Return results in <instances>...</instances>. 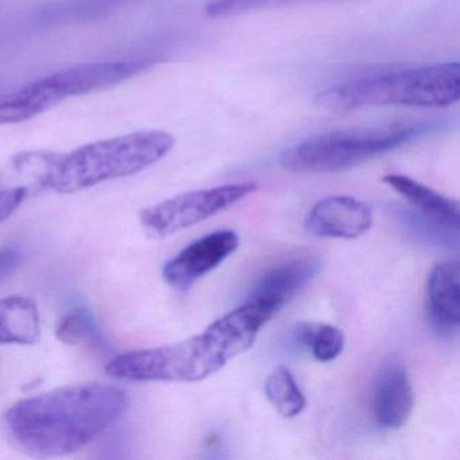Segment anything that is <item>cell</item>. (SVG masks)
Returning <instances> with one entry per match:
<instances>
[{"instance_id": "cell-5", "label": "cell", "mask_w": 460, "mask_h": 460, "mask_svg": "<svg viewBox=\"0 0 460 460\" xmlns=\"http://www.w3.org/2000/svg\"><path fill=\"white\" fill-rule=\"evenodd\" d=\"M441 126L440 122H419L376 130L322 134L288 147L279 157V165L297 174L338 173L436 133Z\"/></svg>"}, {"instance_id": "cell-17", "label": "cell", "mask_w": 460, "mask_h": 460, "mask_svg": "<svg viewBox=\"0 0 460 460\" xmlns=\"http://www.w3.org/2000/svg\"><path fill=\"white\" fill-rule=\"evenodd\" d=\"M293 341L323 363L332 362L344 349L343 332L331 324H301L296 330Z\"/></svg>"}, {"instance_id": "cell-20", "label": "cell", "mask_w": 460, "mask_h": 460, "mask_svg": "<svg viewBox=\"0 0 460 460\" xmlns=\"http://www.w3.org/2000/svg\"><path fill=\"white\" fill-rule=\"evenodd\" d=\"M22 261V255L17 249H0V279L14 273Z\"/></svg>"}, {"instance_id": "cell-16", "label": "cell", "mask_w": 460, "mask_h": 460, "mask_svg": "<svg viewBox=\"0 0 460 460\" xmlns=\"http://www.w3.org/2000/svg\"><path fill=\"white\" fill-rule=\"evenodd\" d=\"M266 397L281 416L292 419L305 409L306 400L297 379L287 366H277L265 385Z\"/></svg>"}, {"instance_id": "cell-2", "label": "cell", "mask_w": 460, "mask_h": 460, "mask_svg": "<svg viewBox=\"0 0 460 460\" xmlns=\"http://www.w3.org/2000/svg\"><path fill=\"white\" fill-rule=\"evenodd\" d=\"M277 312L270 304L247 300L201 333L176 343L118 355L107 365V374L122 381H203L252 349L260 331Z\"/></svg>"}, {"instance_id": "cell-14", "label": "cell", "mask_w": 460, "mask_h": 460, "mask_svg": "<svg viewBox=\"0 0 460 460\" xmlns=\"http://www.w3.org/2000/svg\"><path fill=\"white\" fill-rule=\"evenodd\" d=\"M41 336L36 301L23 296L0 298V344H34Z\"/></svg>"}, {"instance_id": "cell-12", "label": "cell", "mask_w": 460, "mask_h": 460, "mask_svg": "<svg viewBox=\"0 0 460 460\" xmlns=\"http://www.w3.org/2000/svg\"><path fill=\"white\" fill-rule=\"evenodd\" d=\"M429 319L443 331L460 325V269L457 261H444L430 270L427 282Z\"/></svg>"}, {"instance_id": "cell-6", "label": "cell", "mask_w": 460, "mask_h": 460, "mask_svg": "<svg viewBox=\"0 0 460 460\" xmlns=\"http://www.w3.org/2000/svg\"><path fill=\"white\" fill-rule=\"evenodd\" d=\"M257 190L254 182H238L181 193L141 211V225L147 235L164 239L231 208Z\"/></svg>"}, {"instance_id": "cell-19", "label": "cell", "mask_w": 460, "mask_h": 460, "mask_svg": "<svg viewBox=\"0 0 460 460\" xmlns=\"http://www.w3.org/2000/svg\"><path fill=\"white\" fill-rule=\"evenodd\" d=\"M279 0H211L206 7V13L211 18L230 17L269 6Z\"/></svg>"}, {"instance_id": "cell-8", "label": "cell", "mask_w": 460, "mask_h": 460, "mask_svg": "<svg viewBox=\"0 0 460 460\" xmlns=\"http://www.w3.org/2000/svg\"><path fill=\"white\" fill-rule=\"evenodd\" d=\"M241 239L233 230H219L188 244L164 266V279L174 289H190L199 279L238 250Z\"/></svg>"}, {"instance_id": "cell-1", "label": "cell", "mask_w": 460, "mask_h": 460, "mask_svg": "<svg viewBox=\"0 0 460 460\" xmlns=\"http://www.w3.org/2000/svg\"><path fill=\"white\" fill-rule=\"evenodd\" d=\"M128 395L112 385L80 384L25 398L4 417L7 438L31 457H61L84 448L117 424Z\"/></svg>"}, {"instance_id": "cell-13", "label": "cell", "mask_w": 460, "mask_h": 460, "mask_svg": "<svg viewBox=\"0 0 460 460\" xmlns=\"http://www.w3.org/2000/svg\"><path fill=\"white\" fill-rule=\"evenodd\" d=\"M384 182L419 209L428 222L449 231L459 228L460 211L456 200L403 174H387L384 177Z\"/></svg>"}, {"instance_id": "cell-21", "label": "cell", "mask_w": 460, "mask_h": 460, "mask_svg": "<svg viewBox=\"0 0 460 460\" xmlns=\"http://www.w3.org/2000/svg\"><path fill=\"white\" fill-rule=\"evenodd\" d=\"M279 2H293V0H279Z\"/></svg>"}, {"instance_id": "cell-3", "label": "cell", "mask_w": 460, "mask_h": 460, "mask_svg": "<svg viewBox=\"0 0 460 460\" xmlns=\"http://www.w3.org/2000/svg\"><path fill=\"white\" fill-rule=\"evenodd\" d=\"M174 147L166 131H137L52 155L41 185L63 195L88 190L109 180L133 176L165 158Z\"/></svg>"}, {"instance_id": "cell-4", "label": "cell", "mask_w": 460, "mask_h": 460, "mask_svg": "<svg viewBox=\"0 0 460 460\" xmlns=\"http://www.w3.org/2000/svg\"><path fill=\"white\" fill-rule=\"evenodd\" d=\"M460 99V66L435 64L360 76L316 95L323 109L335 111L362 107L402 106L443 109Z\"/></svg>"}, {"instance_id": "cell-15", "label": "cell", "mask_w": 460, "mask_h": 460, "mask_svg": "<svg viewBox=\"0 0 460 460\" xmlns=\"http://www.w3.org/2000/svg\"><path fill=\"white\" fill-rule=\"evenodd\" d=\"M52 107L55 106L39 82L12 93H0V126L26 122Z\"/></svg>"}, {"instance_id": "cell-11", "label": "cell", "mask_w": 460, "mask_h": 460, "mask_svg": "<svg viewBox=\"0 0 460 460\" xmlns=\"http://www.w3.org/2000/svg\"><path fill=\"white\" fill-rule=\"evenodd\" d=\"M305 226L306 230L322 238H359L373 226V211L351 196H331L312 207Z\"/></svg>"}, {"instance_id": "cell-10", "label": "cell", "mask_w": 460, "mask_h": 460, "mask_svg": "<svg viewBox=\"0 0 460 460\" xmlns=\"http://www.w3.org/2000/svg\"><path fill=\"white\" fill-rule=\"evenodd\" d=\"M323 269L316 255L304 254L282 261L261 274L250 290L249 300L263 301L282 309L300 295Z\"/></svg>"}, {"instance_id": "cell-9", "label": "cell", "mask_w": 460, "mask_h": 460, "mask_svg": "<svg viewBox=\"0 0 460 460\" xmlns=\"http://www.w3.org/2000/svg\"><path fill=\"white\" fill-rule=\"evenodd\" d=\"M414 405V393L405 363L390 355L379 366L371 384L374 419L386 429H398L408 422Z\"/></svg>"}, {"instance_id": "cell-18", "label": "cell", "mask_w": 460, "mask_h": 460, "mask_svg": "<svg viewBox=\"0 0 460 460\" xmlns=\"http://www.w3.org/2000/svg\"><path fill=\"white\" fill-rule=\"evenodd\" d=\"M58 338L66 344H95L102 346L101 332L93 317L84 311L72 312L60 320L58 327Z\"/></svg>"}, {"instance_id": "cell-7", "label": "cell", "mask_w": 460, "mask_h": 460, "mask_svg": "<svg viewBox=\"0 0 460 460\" xmlns=\"http://www.w3.org/2000/svg\"><path fill=\"white\" fill-rule=\"evenodd\" d=\"M147 68L145 61H117L72 66L39 80L53 104L74 96L98 93L120 84Z\"/></svg>"}]
</instances>
